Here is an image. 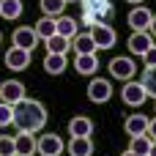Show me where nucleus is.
Listing matches in <instances>:
<instances>
[{
    "instance_id": "aec40b11",
    "label": "nucleus",
    "mask_w": 156,
    "mask_h": 156,
    "mask_svg": "<svg viewBox=\"0 0 156 156\" xmlns=\"http://www.w3.org/2000/svg\"><path fill=\"white\" fill-rule=\"evenodd\" d=\"M55 33H58V19L44 16V19H38V22H36V36H38V38H44V41H47V38H52Z\"/></svg>"
},
{
    "instance_id": "2f4dec72",
    "label": "nucleus",
    "mask_w": 156,
    "mask_h": 156,
    "mask_svg": "<svg viewBox=\"0 0 156 156\" xmlns=\"http://www.w3.org/2000/svg\"><path fill=\"white\" fill-rule=\"evenodd\" d=\"M148 156H156V140L151 143V151H148Z\"/></svg>"
},
{
    "instance_id": "20e7f679",
    "label": "nucleus",
    "mask_w": 156,
    "mask_h": 156,
    "mask_svg": "<svg viewBox=\"0 0 156 156\" xmlns=\"http://www.w3.org/2000/svg\"><path fill=\"white\" fill-rule=\"evenodd\" d=\"M38 154V140L30 132H19L14 137V156H36Z\"/></svg>"
},
{
    "instance_id": "1a4fd4ad",
    "label": "nucleus",
    "mask_w": 156,
    "mask_h": 156,
    "mask_svg": "<svg viewBox=\"0 0 156 156\" xmlns=\"http://www.w3.org/2000/svg\"><path fill=\"white\" fill-rule=\"evenodd\" d=\"M90 36H93L99 49H110L118 41V33L112 30V25H96V27H90Z\"/></svg>"
},
{
    "instance_id": "cd10ccee",
    "label": "nucleus",
    "mask_w": 156,
    "mask_h": 156,
    "mask_svg": "<svg viewBox=\"0 0 156 156\" xmlns=\"http://www.w3.org/2000/svg\"><path fill=\"white\" fill-rule=\"evenodd\" d=\"M0 156H14V137L0 134Z\"/></svg>"
},
{
    "instance_id": "4be33fe9",
    "label": "nucleus",
    "mask_w": 156,
    "mask_h": 156,
    "mask_svg": "<svg viewBox=\"0 0 156 156\" xmlns=\"http://www.w3.org/2000/svg\"><path fill=\"white\" fill-rule=\"evenodd\" d=\"M44 69H47L49 74H63V71H66V55H52V52H47Z\"/></svg>"
},
{
    "instance_id": "dca6fc26",
    "label": "nucleus",
    "mask_w": 156,
    "mask_h": 156,
    "mask_svg": "<svg viewBox=\"0 0 156 156\" xmlns=\"http://www.w3.org/2000/svg\"><path fill=\"white\" fill-rule=\"evenodd\" d=\"M66 151H69V156H90L93 154V143H90V137H71Z\"/></svg>"
},
{
    "instance_id": "a878e982",
    "label": "nucleus",
    "mask_w": 156,
    "mask_h": 156,
    "mask_svg": "<svg viewBox=\"0 0 156 156\" xmlns=\"http://www.w3.org/2000/svg\"><path fill=\"white\" fill-rule=\"evenodd\" d=\"M140 85L145 88V93H148V96H154V99H156V66H151V69H145V71H143Z\"/></svg>"
},
{
    "instance_id": "c9c22d12",
    "label": "nucleus",
    "mask_w": 156,
    "mask_h": 156,
    "mask_svg": "<svg viewBox=\"0 0 156 156\" xmlns=\"http://www.w3.org/2000/svg\"><path fill=\"white\" fill-rule=\"evenodd\" d=\"M0 41H3V33H0Z\"/></svg>"
},
{
    "instance_id": "c85d7f7f",
    "label": "nucleus",
    "mask_w": 156,
    "mask_h": 156,
    "mask_svg": "<svg viewBox=\"0 0 156 156\" xmlns=\"http://www.w3.org/2000/svg\"><path fill=\"white\" fill-rule=\"evenodd\" d=\"M143 60H145V69H151V66H156V44L143 55Z\"/></svg>"
},
{
    "instance_id": "6e6552de",
    "label": "nucleus",
    "mask_w": 156,
    "mask_h": 156,
    "mask_svg": "<svg viewBox=\"0 0 156 156\" xmlns=\"http://www.w3.org/2000/svg\"><path fill=\"white\" fill-rule=\"evenodd\" d=\"M25 99V85L22 82H16V80H8V82H0V101H5V104H19Z\"/></svg>"
},
{
    "instance_id": "6ab92c4d",
    "label": "nucleus",
    "mask_w": 156,
    "mask_h": 156,
    "mask_svg": "<svg viewBox=\"0 0 156 156\" xmlns=\"http://www.w3.org/2000/svg\"><path fill=\"white\" fill-rule=\"evenodd\" d=\"M77 33H80V25H77V19H74V16H58V36H63V38L74 41V38H77Z\"/></svg>"
},
{
    "instance_id": "393cba45",
    "label": "nucleus",
    "mask_w": 156,
    "mask_h": 156,
    "mask_svg": "<svg viewBox=\"0 0 156 156\" xmlns=\"http://www.w3.org/2000/svg\"><path fill=\"white\" fill-rule=\"evenodd\" d=\"M63 8H66V0H41V11H44V16L58 19V16H63Z\"/></svg>"
},
{
    "instance_id": "f8f14e48",
    "label": "nucleus",
    "mask_w": 156,
    "mask_h": 156,
    "mask_svg": "<svg viewBox=\"0 0 156 156\" xmlns=\"http://www.w3.org/2000/svg\"><path fill=\"white\" fill-rule=\"evenodd\" d=\"M121 96H123V104H129V107H140L148 99V93H145V88L140 82H126L123 90H121Z\"/></svg>"
},
{
    "instance_id": "473e14b6",
    "label": "nucleus",
    "mask_w": 156,
    "mask_h": 156,
    "mask_svg": "<svg viewBox=\"0 0 156 156\" xmlns=\"http://www.w3.org/2000/svg\"><path fill=\"white\" fill-rule=\"evenodd\" d=\"M126 3H137V5H140V3H145V0H126Z\"/></svg>"
},
{
    "instance_id": "bb28decb",
    "label": "nucleus",
    "mask_w": 156,
    "mask_h": 156,
    "mask_svg": "<svg viewBox=\"0 0 156 156\" xmlns=\"http://www.w3.org/2000/svg\"><path fill=\"white\" fill-rule=\"evenodd\" d=\"M14 123V107L0 101V126H11Z\"/></svg>"
},
{
    "instance_id": "a211bd4d",
    "label": "nucleus",
    "mask_w": 156,
    "mask_h": 156,
    "mask_svg": "<svg viewBox=\"0 0 156 156\" xmlns=\"http://www.w3.org/2000/svg\"><path fill=\"white\" fill-rule=\"evenodd\" d=\"M148 118L145 115H129L126 118V123H123V129H126V134H132V137H140V134H148Z\"/></svg>"
},
{
    "instance_id": "423d86ee",
    "label": "nucleus",
    "mask_w": 156,
    "mask_h": 156,
    "mask_svg": "<svg viewBox=\"0 0 156 156\" xmlns=\"http://www.w3.org/2000/svg\"><path fill=\"white\" fill-rule=\"evenodd\" d=\"M134 71H137V66H134L132 58H112V60H110V74H112L115 80H126V82H132Z\"/></svg>"
},
{
    "instance_id": "7c9ffc66",
    "label": "nucleus",
    "mask_w": 156,
    "mask_h": 156,
    "mask_svg": "<svg viewBox=\"0 0 156 156\" xmlns=\"http://www.w3.org/2000/svg\"><path fill=\"white\" fill-rule=\"evenodd\" d=\"M148 33H151V36H156V14H154V22H151V27H148Z\"/></svg>"
},
{
    "instance_id": "72a5a7b5",
    "label": "nucleus",
    "mask_w": 156,
    "mask_h": 156,
    "mask_svg": "<svg viewBox=\"0 0 156 156\" xmlns=\"http://www.w3.org/2000/svg\"><path fill=\"white\" fill-rule=\"evenodd\" d=\"M121 156H134V154H132V151H126V154H121Z\"/></svg>"
},
{
    "instance_id": "4468645a",
    "label": "nucleus",
    "mask_w": 156,
    "mask_h": 156,
    "mask_svg": "<svg viewBox=\"0 0 156 156\" xmlns=\"http://www.w3.org/2000/svg\"><path fill=\"white\" fill-rule=\"evenodd\" d=\"M151 47H154L151 33H132V36H129V49H132V55H140V58H143Z\"/></svg>"
},
{
    "instance_id": "0eeeda50",
    "label": "nucleus",
    "mask_w": 156,
    "mask_h": 156,
    "mask_svg": "<svg viewBox=\"0 0 156 156\" xmlns=\"http://www.w3.org/2000/svg\"><path fill=\"white\" fill-rule=\"evenodd\" d=\"M110 96H112V85H110L107 80H101V77L90 80V85H88V99H90L93 104H104V101H110Z\"/></svg>"
},
{
    "instance_id": "7ed1b4c3",
    "label": "nucleus",
    "mask_w": 156,
    "mask_h": 156,
    "mask_svg": "<svg viewBox=\"0 0 156 156\" xmlns=\"http://www.w3.org/2000/svg\"><path fill=\"white\" fill-rule=\"evenodd\" d=\"M151 22H154V11L148 5H134L129 11V25H132L134 33H148Z\"/></svg>"
},
{
    "instance_id": "39448f33",
    "label": "nucleus",
    "mask_w": 156,
    "mask_h": 156,
    "mask_svg": "<svg viewBox=\"0 0 156 156\" xmlns=\"http://www.w3.org/2000/svg\"><path fill=\"white\" fill-rule=\"evenodd\" d=\"M36 41H38L36 27H27V25L16 27V30H14V36H11V44H14V47H19V49H25V52H33Z\"/></svg>"
},
{
    "instance_id": "f257e3e1",
    "label": "nucleus",
    "mask_w": 156,
    "mask_h": 156,
    "mask_svg": "<svg viewBox=\"0 0 156 156\" xmlns=\"http://www.w3.org/2000/svg\"><path fill=\"white\" fill-rule=\"evenodd\" d=\"M44 123H47V110H44L41 101L22 99L19 104H14V126L19 132H30L33 134V132L44 129Z\"/></svg>"
},
{
    "instance_id": "f03ea898",
    "label": "nucleus",
    "mask_w": 156,
    "mask_h": 156,
    "mask_svg": "<svg viewBox=\"0 0 156 156\" xmlns=\"http://www.w3.org/2000/svg\"><path fill=\"white\" fill-rule=\"evenodd\" d=\"M82 3V22L96 27V25H107V19L115 14L110 0H80Z\"/></svg>"
},
{
    "instance_id": "f3484780",
    "label": "nucleus",
    "mask_w": 156,
    "mask_h": 156,
    "mask_svg": "<svg viewBox=\"0 0 156 156\" xmlns=\"http://www.w3.org/2000/svg\"><path fill=\"white\" fill-rule=\"evenodd\" d=\"M74 69H77V74L90 77V74H96V69H99V58H96V55H77V58H74Z\"/></svg>"
},
{
    "instance_id": "2eb2a0df",
    "label": "nucleus",
    "mask_w": 156,
    "mask_h": 156,
    "mask_svg": "<svg viewBox=\"0 0 156 156\" xmlns=\"http://www.w3.org/2000/svg\"><path fill=\"white\" fill-rule=\"evenodd\" d=\"M90 132H93V121L90 118L77 115V118L69 121V134L71 137H90Z\"/></svg>"
},
{
    "instance_id": "5701e85b",
    "label": "nucleus",
    "mask_w": 156,
    "mask_h": 156,
    "mask_svg": "<svg viewBox=\"0 0 156 156\" xmlns=\"http://www.w3.org/2000/svg\"><path fill=\"white\" fill-rule=\"evenodd\" d=\"M47 49L52 52V55H66L69 49H71V41L69 38H63V36H52V38H47Z\"/></svg>"
},
{
    "instance_id": "9d476101",
    "label": "nucleus",
    "mask_w": 156,
    "mask_h": 156,
    "mask_svg": "<svg viewBox=\"0 0 156 156\" xmlns=\"http://www.w3.org/2000/svg\"><path fill=\"white\" fill-rule=\"evenodd\" d=\"M63 151H66V145L58 134H41L38 137V156H60Z\"/></svg>"
},
{
    "instance_id": "9b49d317",
    "label": "nucleus",
    "mask_w": 156,
    "mask_h": 156,
    "mask_svg": "<svg viewBox=\"0 0 156 156\" xmlns=\"http://www.w3.org/2000/svg\"><path fill=\"white\" fill-rule=\"evenodd\" d=\"M3 60H5V69H11V71H25V69L30 66V52H25V49H19V47H11Z\"/></svg>"
},
{
    "instance_id": "ddd939ff",
    "label": "nucleus",
    "mask_w": 156,
    "mask_h": 156,
    "mask_svg": "<svg viewBox=\"0 0 156 156\" xmlns=\"http://www.w3.org/2000/svg\"><path fill=\"white\" fill-rule=\"evenodd\" d=\"M71 49L77 55H96L99 52V47H96V41H93L90 33H77V38L71 41Z\"/></svg>"
},
{
    "instance_id": "f704fd0d",
    "label": "nucleus",
    "mask_w": 156,
    "mask_h": 156,
    "mask_svg": "<svg viewBox=\"0 0 156 156\" xmlns=\"http://www.w3.org/2000/svg\"><path fill=\"white\" fill-rule=\"evenodd\" d=\"M66 3H77V0H66Z\"/></svg>"
},
{
    "instance_id": "412c9836",
    "label": "nucleus",
    "mask_w": 156,
    "mask_h": 156,
    "mask_svg": "<svg viewBox=\"0 0 156 156\" xmlns=\"http://www.w3.org/2000/svg\"><path fill=\"white\" fill-rule=\"evenodd\" d=\"M0 16L3 19H19L22 16V0H0Z\"/></svg>"
},
{
    "instance_id": "b1692460",
    "label": "nucleus",
    "mask_w": 156,
    "mask_h": 156,
    "mask_svg": "<svg viewBox=\"0 0 156 156\" xmlns=\"http://www.w3.org/2000/svg\"><path fill=\"white\" fill-rule=\"evenodd\" d=\"M151 137L148 134H140V137H132V145H129V151L134 156H148V151H151Z\"/></svg>"
},
{
    "instance_id": "c756f323",
    "label": "nucleus",
    "mask_w": 156,
    "mask_h": 156,
    "mask_svg": "<svg viewBox=\"0 0 156 156\" xmlns=\"http://www.w3.org/2000/svg\"><path fill=\"white\" fill-rule=\"evenodd\" d=\"M148 137H151V140H156V118L148 123Z\"/></svg>"
}]
</instances>
